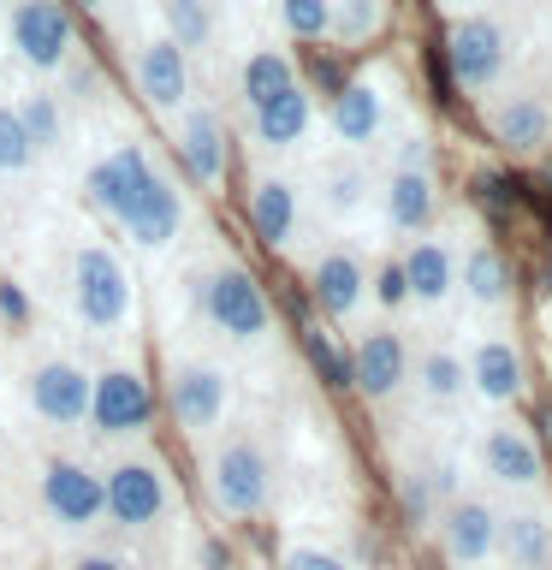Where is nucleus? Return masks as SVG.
Wrapping results in <instances>:
<instances>
[{
    "label": "nucleus",
    "mask_w": 552,
    "mask_h": 570,
    "mask_svg": "<svg viewBox=\"0 0 552 570\" xmlns=\"http://www.w3.org/2000/svg\"><path fill=\"white\" fill-rule=\"evenodd\" d=\"M208 499L214 511L231 517V523H249V517L267 511L274 499V458L256 434H220L208 452Z\"/></svg>",
    "instance_id": "f257e3e1"
},
{
    "label": "nucleus",
    "mask_w": 552,
    "mask_h": 570,
    "mask_svg": "<svg viewBox=\"0 0 552 570\" xmlns=\"http://www.w3.org/2000/svg\"><path fill=\"white\" fill-rule=\"evenodd\" d=\"M71 303L89 333H119L137 315V279L114 244H78L71 256Z\"/></svg>",
    "instance_id": "f03ea898"
},
{
    "label": "nucleus",
    "mask_w": 552,
    "mask_h": 570,
    "mask_svg": "<svg viewBox=\"0 0 552 570\" xmlns=\"http://www.w3.org/2000/svg\"><path fill=\"white\" fill-rule=\"evenodd\" d=\"M101 505L119 529H155L172 517L178 488H172L167 463L155 452H125V458L107 463V475H101Z\"/></svg>",
    "instance_id": "7ed1b4c3"
},
{
    "label": "nucleus",
    "mask_w": 552,
    "mask_h": 570,
    "mask_svg": "<svg viewBox=\"0 0 552 570\" xmlns=\"http://www.w3.org/2000/svg\"><path fill=\"white\" fill-rule=\"evenodd\" d=\"M196 303H203V321L220 338H231V345H262L267 333H274V303H267L262 279L249 274V267H214V274H203V285H196Z\"/></svg>",
    "instance_id": "20e7f679"
},
{
    "label": "nucleus",
    "mask_w": 552,
    "mask_h": 570,
    "mask_svg": "<svg viewBox=\"0 0 552 570\" xmlns=\"http://www.w3.org/2000/svg\"><path fill=\"white\" fill-rule=\"evenodd\" d=\"M167 410L185 440H214L231 416V374L208 356H178L167 368Z\"/></svg>",
    "instance_id": "39448f33"
},
{
    "label": "nucleus",
    "mask_w": 552,
    "mask_h": 570,
    "mask_svg": "<svg viewBox=\"0 0 552 570\" xmlns=\"http://www.w3.org/2000/svg\"><path fill=\"white\" fill-rule=\"evenodd\" d=\"M7 42L30 71H60L78 48V30H71V12L60 0H12L7 7Z\"/></svg>",
    "instance_id": "423d86ee"
},
{
    "label": "nucleus",
    "mask_w": 552,
    "mask_h": 570,
    "mask_svg": "<svg viewBox=\"0 0 552 570\" xmlns=\"http://www.w3.org/2000/svg\"><path fill=\"white\" fill-rule=\"evenodd\" d=\"M36 493H42L48 523L66 529V534H89V529L107 517V505H101V475L89 470V463H78V458H48L42 475H36Z\"/></svg>",
    "instance_id": "0eeeda50"
},
{
    "label": "nucleus",
    "mask_w": 552,
    "mask_h": 570,
    "mask_svg": "<svg viewBox=\"0 0 552 570\" xmlns=\"http://www.w3.org/2000/svg\"><path fill=\"white\" fill-rule=\"evenodd\" d=\"M149 381L131 368V363H114L101 374H89V428H96L101 440H137L142 428H149Z\"/></svg>",
    "instance_id": "6e6552de"
},
{
    "label": "nucleus",
    "mask_w": 552,
    "mask_h": 570,
    "mask_svg": "<svg viewBox=\"0 0 552 570\" xmlns=\"http://www.w3.org/2000/svg\"><path fill=\"white\" fill-rule=\"evenodd\" d=\"M24 399H30V416L48 422V428H83L89 416V368L78 356H42L24 381Z\"/></svg>",
    "instance_id": "1a4fd4ad"
},
{
    "label": "nucleus",
    "mask_w": 552,
    "mask_h": 570,
    "mask_svg": "<svg viewBox=\"0 0 552 570\" xmlns=\"http://www.w3.org/2000/svg\"><path fill=\"white\" fill-rule=\"evenodd\" d=\"M445 60H452V78L470 89V96H487V89L505 78V30L493 18H457L452 36H445Z\"/></svg>",
    "instance_id": "9d476101"
},
{
    "label": "nucleus",
    "mask_w": 552,
    "mask_h": 570,
    "mask_svg": "<svg viewBox=\"0 0 552 570\" xmlns=\"http://www.w3.org/2000/svg\"><path fill=\"white\" fill-rule=\"evenodd\" d=\"M475 463H481V475H487L493 488H511V493H529V488H541V481H546V458H541V445H534L516 422H493V428H481V440H475Z\"/></svg>",
    "instance_id": "9b49d317"
},
{
    "label": "nucleus",
    "mask_w": 552,
    "mask_h": 570,
    "mask_svg": "<svg viewBox=\"0 0 552 570\" xmlns=\"http://www.w3.org/2000/svg\"><path fill=\"white\" fill-rule=\"evenodd\" d=\"M131 83L137 96L155 107V114H185L190 101V66H185V48L172 36H149V42L131 48Z\"/></svg>",
    "instance_id": "f8f14e48"
},
{
    "label": "nucleus",
    "mask_w": 552,
    "mask_h": 570,
    "mask_svg": "<svg viewBox=\"0 0 552 570\" xmlns=\"http://www.w3.org/2000/svg\"><path fill=\"white\" fill-rule=\"evenodd\" d=\"M351 386L363 392L368 404L398 399V392L410 386V351H404V338L386 333V327H368L363 338H356V351H351Z\"/></svg>",
    "instance_id": "ddd939ff"
},
{
    "label": "nucleus",
    "mask_w": 552,
    "mask_h": 570,
    "mask_svg": "<svg viewBox=\"0 0 552 570\" xmlns=\"http://www.w3.org/2000/svg\"><path fill=\"white\" fill-rule=\"evenodd\" d=\"M440 534H445V559L457 570H481L499 559V511L487 499H452L440 511Z\"/></svg>",
    "instance_id": "4468645a"
},
{
    "label": "nucleus",
    "mask_w": 552,
    "mask_h": 570,
    "mask_svg": "<svg viewBox=\"0 0 552 570\" xmlns=\"http://www.w3.org/2000/svg\"><path fill=\"white\" fill-rule=\"evenodd\" d=\"M463 381L481 404H516L523 399V356L505 333H481L470 351H463Z\"/></svg>",
    "instance_id": "2eb2a0df"
},
{
    "label": "nucleus",
    "mask_w": 552,
    "mask_h": 570,
    "mask_svg": "<svg viewBox=\"0 0 552 570\" xmlns=\"http://www.w3.org/2000/svg\"><path fill=\"white\" fill-rule=\"evenodd\" d=\"M398 267H404L410 303H422V309H445V303H452V292H457V244L445 238V232H422Z\"/></svg>",
    "instance_id": "dca6fc26"
},
{
    "label": "nucleus",
    "mask_w": 552,
    "mask_h": 570,
    "mask_svg": "<svg viewBox=\"0 0 552 570\" xmlns=\"http://www.w3.org/2000/svg\"><path fill=\"white\" fill-rule=\"evenodd\" d=\"M178 160H185V173H190V185H203V190H220L226 185V125L214 107H185L178 114Z\"/></svg>",
    "instance_id": "f3484780"
},
{
    "label": "nucleus",
    "mask_w": 552,
    "mask_h": 570,
    "mask_svg": "<svg viewBox=\"0 0 552 570\" xmlns=\"http://www.w3.org/2000/svg\"><path fill=\"white\" fill-rule=\"evenodd\" d=\"M149 155L142 149H114V155H101L96 167H89V203H96L107 220H125V214L137 208V196L142 185H149Z\"/></svg>",
    "instance_id": "a211bd4d"
},
{
    "label": "nucleus",
    "mask_w": 552,
    "mask_h": 570,
    "mask_svg": "<svg viewBox=\"0 0 552 570\" xmlns=\"http://www.w3.org/2000/svg\"><path fill=\"white\" fill-rule=\"evenodd\" d=\"M309 285H315V303L333 321H351L356 309H363V297H368V267H363L356 249H327V256L315 262Z\"/></svg>",
    "instance_id": "6ab92c4d"
},
{
    "label": "nucleus",
    "mask_w": 552,
    "mask_h": 570,
    "mask_svg": "<svg viewBox=\"0 0 552 570\" xmlns=\"http://www.w3.org/2000/svg\"><path fill=\"white\" fill-rule=\"evenodd\" d=\"M125 232H131L137 249H167L178 238V226H185V203H178V190L167 185L160 173H149V185H142L137 208L119 220Z\"/></svg>",
    "instance_id": "aec40b11"
},
{
    "label": "nucleus",
    "mask_w": 552,
    "mask_h": 570,
    "mask_svg": "<svg viewBox=\"0 0 552 570\" xmlns=\"http://www.w3.org/2000/svg\"><path fill=\"white\" fill-rule=\"evenodd\" d=\"M499 552L511 570H552V511L516 505L499 517Z\"/></svg>",
    "instance_id": "412c9836"
},
{
    "label": "nucleus",
    "mask_w": 552,
    "mask_h": 570,
    "mask_svg": "<svg viewBox=\"0 0 552 570\" xmlns=\"http://www.w3.org/2000/svg\"><path fill=\"white\" fill-rule=\"evenodd\" d=\"M297 214H303V196L292 178H279V173L256 178V190H249V226H256V238L267 249H285L297 238Z\"/></svg>",
    "instance_id": "4be33fe9"
},
{
    "label": "nucleus",
    "mask_w": 552,
    "mask_h": 570,
    "mask_svg": "<svg viewBox=\"0 0 552 570\" xmlns=\"http://www.w3.org/2000/svg\"><path fill=\"white\" fill-rule=\"evenodd\" d=\"M315 125V96L303 83H285L279 96H267L256 107V142L262 149H297Z\"/></svg>",
    "instance_id": "5701e85b"
},
{
    "label": "nucleus",
    "mask_w": 552,
    "mask_h": 570,
    "mask_svg": "<svg viewBox=\"0 0 552 570\" xmlns=\"http://www.w3.org/2000/svg\"><path fill=\"white\" fill-rule=\"evenodd\" d=\"M434 203H440L434 173L427 167H392L386 190H381V214H386L392 232H422L434 220Z\"/></svg>",
    "instance_id": "b1692460"
},
{
    "label": "nucleus",
    "mask_w": 552,
    "mask_h": 570,
    "mask_svg": "<svg viewBox=\"0 0 552 570\" xmlns=\"http://www.w3.org/2000/svg\"><path fill=\"white\" fill-rule=\"evenodd\" d=\"M487 119H493V137L505 142V149H516V155H534L552 137V107L534 96V89H516V96L493 101Z\"/></svg>",
    "instance_id": "393cba45"
},
{
    "label": "nucleus",
    "mask_w": 552,
    "mask_h": 570,
    "mask_svg": "<svg viewBox=\"0 0 552 570\" xmlns=\"http://www.w3.org/2000/svg\"><path fill=\"white\" fill-rule=\"evenodd\" d=\"M457 292L475 303V309H505L511 303V262L499 256L493 244H475L457 256Z\"/></svg>",
    "instance_id": "a878e982"
},
{
    "label": "nucleus",
    "mask_w": 552,
    "mask_h": 570,
    "mask_svg": "<svg viewBox=\"0 0 552 570\" xmlns=\"http://www.w3.org/2000/svg\"><path fill=\"white\" fill-rule=\"evenodd\" d=\"M381 125H386V101H381V89H374V78H356V83L333 89V131H338V142H374Z\"/></svg>",
    "instance_id": "bb28decb"
},
{
    "label": "nucleus",
    "mask_w": 552,
    "mask_h": 570,
    "mask_svg": "<svg viewBox=\"0 0 552 570\" xmlns=\"http://www.w3.org/2000/svg\"><path fill=\"white\" fill-rule=\"evenodd\" d=\"M410 381H416V392H422L427 404H457L463 392H470V381H463V356L445 351V345L427 351L422 363L410 368Z\"/></svg>",
    "instance_id": "cd10ccee"
},
{
    "label": "nucleus",
    "mask_w": 552,
    "mask_h": 570,
    "mask_svg": "<svg viewBox=\"0 0 552 570\" xmlns=\"http://www.w3.org/2000/svg\"><path fill=\"white\" fill-rule=\"evenodd\" d=\"M285 83H297V71H292V60L285 53H274V48H256L244 60V71H238V96L249 101V107H262L267 96H279Z\"/></svg>",
    "instance_id": "c85d7f7f"
},
{
    "label": "nucleus",
    "mask_w": 552,
    "mask_h": 570,
    "mask_svg": "<svg viewBox=\"0 0 552 570\" xmlns=\"http://www.w3.org/2000/svg\"><path fill=\"white\" fill-rule=\"evenodd\" d=\"M321 203H327V214H356L368 203V173L356 160H333L321 173Z\"/></svg>",
    "instance_id": "c756f323"
},
{
    "label": "nucleus",
    "mask_w": 552,
    "mask_h": 570,
    "mask_svg": "<svg viewBox=\"0 0 552 570\" xmlns=\"http://www.w3.org/2000/svg\"><path fill=\"white\" fill-rule=\"evenodd\" d=\"M160 12H167V36H172L178 48H208L214 42L208 0H160Z\"/></svg>",
    "instance_id": "7c9ffc66"
},
{
    "label": "nucleus",
    "mask_w": 552,
    "mask_h": 570,
    "mask_svg": "<svg viewBox=\"0 0 552 570\" xmlns=\"http://www.w3.org/2000/svg\"><path fill=\"white\" fill-rule=\"evenodd\" d=\"M12 114H18V125H24V137L36 142V155L53 149L60 131H66V114H60V101H53V96H24Z\"/></svg>",
    "instance_id": "2f4dec72"
},
{
    "label": "nucleus",
    "mask_w": 552,
    "mask_h": 570,
    "mask_svg": "<svg viewBox=\"0 0 552 570\" xmlns=\"http://www.w3.org/2000/svg\"><path fill=\"white\" fill-rule=\"evenodd\" d=\"M381 30V0H333V18H327V36H338L345 48L368 42Z\"/></svg>",
    "instance_id": "473e14b6"
},
{
    "label": "nucleus",
    "mask_w": 552,
    "mask_h": 570,
    "mask_svg": "<svg viewBox=\"0 0 552 570\" xmlns=\"http://www.w3.org/2000/svg\"><path fill=\"white\" fill-rule=\"evenodd\" d=\"M274 7H279L285 36H297V42H321V36H327L333 0H274Z\"/></svg>",
    "instance_id": "72a5a7b5"
},
{
    "label": "nucleus",
    "mask_w": 552,
    "mask_h": 570,
    "mask_svg": "<svg viewBox=\"0 0 552 570\" xmlns=\"http://www.w3.org/2000/svg\"><path fill=\"white\" fill-rule=\"evenodd\" d=\"M30 160H36V142L24 137V125H18L12 107H0V173H30Z\"/></svg>",
    "instance_id": "f704fd0d"
},
{
    "label": "nucleus",
    "mask_w": 552,
    "mask_h": 570,
    "mask_svg": "<svg viewBox=\"0 0 552 570\" xmlns=\"http://www.w3.org/2000/svg\"><path fill=\"white\" fill-rule=\"evenodd\" d=\"M279 570H351V559H338V552H327V547L297 541V547L279 552Z\"/></svg>",
    "instance_id": "c9c22d12"
},
{
    "label": "nucleus",
    "mask_w": 552,
    "mask_h": 570,
    "mask_svg": "<svg viewBox=\"0 0 552 570\" xmlns=\"http://www.w3.org/2000/svg\"><path fill=\"white\" fill-rule=\"evenodd\" d=\"M309 363L321 368V381H327V386H351V363L333 351L327 333H309Z\"/></svg>",
    "instance_id": "e433bc0d"
},
{
    "label": "nucleus",
    "mask_w": 552,
    "mask_h": 570,
    "mask_svg": "<svg viewBox=\"0 0 552 570\" xmlns=\"http://www.w3.org/2000/svg\"><path fill=\"white\" fill-rule=\"evenodd\" d=\"M374 297H381V309H404L410 292H404V267L398 262H386L381 274H374Z\"/></svg>",
    "instance_id": "4c0bfd02"
},
{
    "label": "nucleus",
    "mask_w": 552,
    "mask_h": 570,
    "mask_svg": "<svg viewBox=\"0 0 552 570\" xmlns=\"http://www.w3.org/2000/svg\"><path fill=\"white\" fill-rule=\"evenodd\" d=\"M66 570H131L119 559V552H78V559H71Z\"/></svg>",
    "instance_id": "58836bf2"
},
{
    "label": "nucleus",
    "mask_w": 552,
    "mask_h": 570,
    "mask_svg": "<svg viewBox=\"0 0 552 570\" xmlns=\"http://www.w3.org/2000/svg\"><path fill=\"white\" fill-rule=\"evenodd\" d=\"M0 309H7L12 321H18V315H24V292H18V285H12V279H7V285H0Z\"/></svg>",
    "instance_id": "ea45409f"
},
{
    "label": "nucleus",
    "mask_w": 552,
    "mask_h": 570,
    "mask_svg": "<svg viewBox=\"0 0 552 570\" xmlns=\"http://www.w3.org/2000/svg\"><path fill=\"white\" fill-rule=\"evenodd\" d=\"M78 7H101V0H78Z\"/></svg>",
    "instance_id": "a19ab883"
},
{
    "label": "nucleus",
    "mask_w": 552,
    "mask_h": 570,
    "mask_svg": "<svg viewBox=\"0 0 552 570\" xmlns=\"http://www.w3.org/2000/svg\"><path fill=\"white\" fill-rule=\"evenodd\" d=\"M452 7H475V0H452Z\"/></svg>",
    "instance_id": "79ce46f5"
},
{
    "label": "nucleus",
    "mask_w": 552,
    "mask_h": 570,
    "mask_svg": "<svg viewBox=\"0 0 552 570\" xmlns=\"http://www.w3.org/2000/svg\"><path fill=\"white\" fill-rule=\"evenodd\" d=\"M481 570H493V564H481Z\"/></svg>",
    "instance_id": "37998d69"
}]
</instances>
